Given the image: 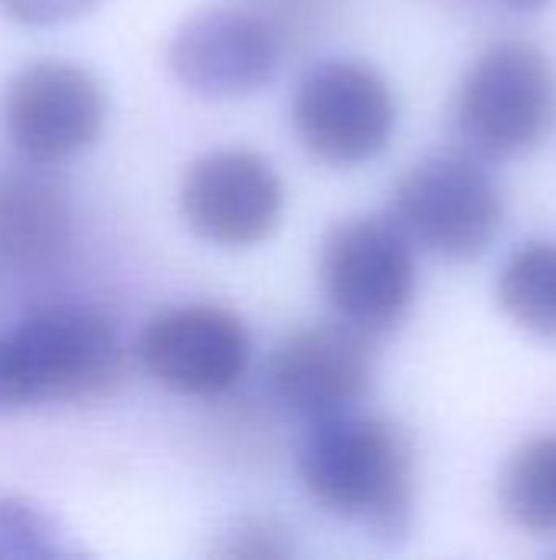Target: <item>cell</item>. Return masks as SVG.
I'll return each instance as SVG.
<instances>
[{
	"label": "cell",
	"instance_id": "obj_2",
	"mask_svg": "<svg viewBox=\"0 0 556 560\" xmlns=\"http://www.w3.org/2000/svg\"><path fill=\"white\" fill-rule=\"evenodd\" d=\"M125 381L115 325L92 305L52 302L0 328V417L95 404Z\"/></svg>",
	"mask_w": 556,
	"mask_h": 560
},
{
	"label": "cell",
	"instance_id": "obj_9",
	"mask_svg": "<svg viewBox=\"0 0 556 560\" xmlns=\"http://www.w3.org/2000/svg\"><path fill=\"white\" fill-rule=\"evenodd\" d=\"M180 217L220 249L265 243L285 217V184L275 164L249 148L200 154L180 177Z\"/></svg>",
	"mask_w": 556,
	"mask_h": 560
},
{
	"label": "cell",
	"instance_id": "obj_14",
	"mask_svg": "<svg viewBox=\"0 0 556 560\" xmlns=\"http://www.w3.org/2000/svg\"><path fill=\"white\" fill-rule=\"evenodd\" d=\"M505 315L541 338H556V240L524 243L498 276Z\"/></svg>",
	"mask_w": 556,
	"mask_h": 560
},
{
	"label": "cell",
	"instance_id": "obj_8",
	"mask_svg": "<svg viewBox=\"0 0 556 560\" xmlns=\"http://www.w3.org/2000/svg\"><path fill=\"white\" fill-rule=\"evenodd\" d=\"M134 358L161 387L184 397L229 394L252 364L246 322L210 302H184L154 312L138 338Z\"/></svg>",
	"mask_w": 556,
	"mask_h": 560
},
{
	"label": "cell",
	"instance_id": "obj_1",
	"mask_svg": "<svg viewBox=\"0 0 556 560\" xmlns=\"http://www.w3.org/2000/svg\"><path fill=\"white\" fill-rule=\"evenodd\" d=\"M298 479L328 515L380 541L406 538L416 505V466L406 433L360 410L308 423L298 443Z\"/></svg>",
	"mask_w": 556,
	"mask_h": 560
},
{
	"label": "cell",
	"instance_id": "obj_10",
	"mask_svg": "<svg viewBox=\"0 0 556 560\" xmlns=\"http://www.w3.org/2000/svg\"><path fill=\"white\" fill-rule=\"evenodd\" d=\"M285 56L279 26L249 7H210L184 20L170 39L174 79L200 98H242L265 89Z\"/></svg>",
	"mask_w": 556,
	"mask_h": 560
},
{
	"label": "cell",
	"instance_id": "obj_13",
	"mask_svg": "<svg viewBox=\"0 0 556 560\" xmlns=\"http://www.w3.org/2000/svg\"><path fill=\"white\" fill-rule=\"evenodd\" d=\"M498 495L505 515L518 528L531 535H556V433L534 436L511 453Z\"/></svg>",
	"mask_w": 556,
	"mask_h": 560
},
{
	"label": "cell",
	"instance_id": "obj_6",
	"mask_svg": "<svg viewBox=\"0 0 556 560\" xmlns=\"http://www.w3.org/2000/svg\"><path fill=\"white\" fill-rule=\"evenodd\" d=\"M393 223L410 243L442 259L469 262L495 243L505 223V197L475 158L436 154L400 177Z\"/></svg>",
	"mask_w": 556,
	"mask_h": 560
},
{
	"label": "cell",
	"instance_id": "obj_3",
	"mask_svg": "<svg viewBox=\"0 0 556 560\" xmlns=\"http://www.w3.org/2000/svg\"><path fill=\"white\" fill-rule=\"evenodd\" d=\"M459 141L478 158H518L556 128L554 59L521 39L492 46L475 59L452 108Z\"/></svg>",
	"mask_w": 556,
	"mask_h": 560
},
{
	"label": "cell",
	"instance_id": "obj_18",
	"mask_svg": "<svg viewBox=\"0 0 556 560\" xmlns=\"http://www.w3.org/2000/svg\"><path fill=\"white\" fill-rule=\"evenodd\" d=\"M498 3H505L508 10H521V13H531V10H541V7H547L551 0H498Z\"/></svg>",
	"mask_w": 556,
	"mask_h": 560
},
{
	"label": "cell",
	"instance_id": "obj_15",
	"mask_svg": "<svg viewBox=\"0 0 556 560\" xmlns=\"http://www.w3.org/2000/svg\"><path fill=\"white\" fill-rule=\"evenodd\" d=\"M82 551L36 502L0 495V560H69Z\"/></svg>",
	"mask_w": 556,
	"mask_h": 560
},
{
	"label": "cell",
	"instance_id": "obj_4",
	"mask_svg": "<svg viewBox=\"0 0 556 560\" xmlns=\"http://www.w3.org/2000/svg\"><path fill=\"white\" fill-rule=\"evenodd\" d=\"M321 285L338 322L374 338L393 331L416 302V256L393 217H351L321 243Z\"/></svg>",
	"mask_w": 556,
	"mask_h": 560
},
{
	"label": "cell",
	"instance_id": "obj_7",
	"mask_svg": "<svg viewBox=\"0 0 556 560\" xmlns=\"http://www.w3.org/2000/svg\"><path fill=\"white\" fill-rule=\"evenodd\" d=\"M108 118L102 82L66 59H33L3 92V131L26 164H62L88 151Z\"/></svg>",
	"mask_w": 556,
	"mask_h": 560
},
{
	"label": "cell",
	"instance_id": "obj_17",
	"mask_svg": "<svg viewBox=\"0 0 556 560\" xmlns=\"http://www.w3.org/2000/svg\"><path fill=\"white\" fill-rule=\"evenodd\" d=\"M105 0H0V10L26 26H56L92 13Z\"/></svg>",
	"mask_w": 556,
	"mask_h": 560
},
{
	"label": "cell",
	"instance_id": "obj_11",
	"mask_svg": "<svg viewBox=\"0 0 556 560\" xmlns=\"http://www.w3.org/2000/svg\"><path fill=\"white\" fill-rule=\"evenodd\" d=\"M265 384L305 423L360 410L374 384L370 338L344 322L295 328L269 351Z\"/></svg>",
	"mask_w": 556,
	"mask_h": 560
},
{
	"label": "cell",
	"instance_id": "obj_5",
	"mask_svg": "<svg viewBox=\"0 0 556 560\" xmlns=\"http://www.w3.org/2000/svg\"><path fill=\"white\" fill-rule=\"evenodd\" d=\"M390 82L360 59L311 66L292 95V125L301 148L328 167H360L380 158L397 131Z\"/></svg>",
	"mask_w": 556,
	"mask_h": 560
},
{
	"label": "cell",
	"instance_id": "obj_12",
	"mask_svg": "<svg viewBox=\"0 0 556 560\" xmlns=\"http://www.w3.org/2000/svg\"><path fill=\"white\" fill-rule=\"evenodd\" d=\"M72 246V203L39 164L0 167V272H46Z\"/></svg>",
	"mask_w": 556,
	"mask_h": 560
},
{
	"label": "cell",
	"instance_id": "obj_16",
	"mask_svg": "<svg viewBox=\"0 0 556 560\" xmlns=\"http://www.w3.org/2000/svg\"><path fill=\"white\" fill-rule=\"evenodd\" d=\"M216 555L226 560H282L295 555V545L288 532L272 522H239L229 535H223Z\"/></svg>",
	"mask_w": 556,
	"mask_h": 560
}]
</instances>
